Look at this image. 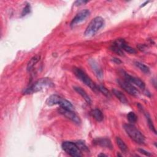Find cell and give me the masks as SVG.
I'll use <instances>...</instances> for the list:
<instances>
[{"label":"cell","mask_w":157,"mask_h":157,"mask_svg":"<svg viewBox=\"0 0 157 157\" xmlns=\"http://www.w3.org/2000/svg\"><path fill=\"white\" fill-rule=\"evenodd\" d=\"M53 86L52 81L49 78H41L35 82L31 86L28 87L24 91L25 94H31L40 91L47 88H50Z\"/></svg>","instance_id":"cell-1"},{"label":"cell","mask_w":157,"mask_h":157,"mask_svg":"<svg viewBox=\"0 0 157 157\" xmlns=\"http://www.w3.org/2000/svg\"><path fill=\"white\" fill-rule=\"evenodd\" d=\"M124 129L129 137L135 142L139 144H144L145 138L144 134L132 124H125Z\"/></svg>","instance_id":"cell-2"},{"label":"cell","mask_w":157,"mask_h":157,"mask_svg":"<svg viewBox=\"0 0 157 157\" xmlns=\"http://www.w3.org/2000/svg\"><path fill=\"white\" fill-rule=\"evenodd\" d=\"M104 20L101 17H96L87 26L84 34L86 37H91L95 35L104 25Z\"/></svg>","instance_id":"cell-3"},{"label":"cell","mask_w":157,"mask_h":157,"mask_svg":"<svg viewBox=\"0 0 157 157\" xmlns=\"http://www.w3.org/2000/svg\"><path fill=\"white\" fill-rule=\"evenodd\" d=\"M46 104L50 106L59 105L61 108L71 110H74V106L71 102L57 94H52L46 100Z\"/></svg>","instance_id":"cell-4"},{"label":"cell","mask_w":157,"mask_h":157,"mask_svg":"<svg viewBox=\"0 0 157 157\" xmlns=\"http://www.w3.org/2000/svg\"><path fill=\"white\" fill-rule=\"evenodd\" d=\"M73 71H74L75 75L80 80H81L85 85L89 86L92 90H93L94 91H98L97 86L94 84V83L90 78V77L83 71H82L80 68L74 67Z\"/></svg>","instance_id":"cell-5"},{"label":"cell","mask_w":157,"mask_h":157,"mask_svg":"<svg viewBox=\"0 0 157 157\" xmlns=\"http://www.w3.org/2000/svg\"><path fill=\"white\" fill-rule=\"evenodd\" d=\"M61 147L67 154L71 156L78 157L82 156L81 151L74 142L70 141L63 142L62 143Z\"/></svg>","instance_id":"cell-6"},{"label":"cell","mask_w":157,"mask_h":157,"mask_svg":"<svg viewBox=\"0 0 157 157\" xmlns=\"http://www.w3.org/2000/svg\"><path fill=\"white\" fill-rule=\"evenodd\" d=\"M117 82L120 86L128 94L134 96H137L139 94V90L129 82L124 80H118Z\"/></svg>","instance_id":"cell-7"},{"label":"cell","mask_w":157,"mask_h":157,"mask_svg":"<svg viewBox=\"0 0 157 157\" xmlns=\"http://www.w3.org/2000/svg\"><path fill=\"white\" fill-rule=\"evenodd\" d=\"M90 15V12L88 9H83L78 12L73 18L71 22V26L74 27L85 20Z\"/></svg>","instance_id":"cell-8"},{"label":"cell","mask_w":157,"mask_h":157,"mask_svg":"<svg viewBox=\"0 0 157 157\" xmlns=\"http://www.w3.org/2000/svg\"><path fill=\"white\" fill-rule=\"evenodd\" d=\"M59 112L76 124H78L81 123V120H80L79 117L77 116L73 112V110H68V109H66L61 107L59 109Z\"/></svg>","instance_id":"cell-9"},{"label":"cell","mask_w":157,"mask_h":157,"mask_svg":"<svg viewBox=\"0 0 157 157\" xmlns=\"http://www.w3.org/2000/svg\"><path fill=\"white\" fill-rule=\"evenodd\" d=\"M124 77L125 78V80L131 83H133L134 85H136V86H137L139 88L142 89V90H144L145 88V83L140 80L139 78L138 77H136L134 76L131 75L126 72H124L123 74Z\"/></svg>","instance_id":"cell-10"},{"label":"cell","mask_w":157,"mask_h":157,"mask_svg":"<svg viewBox=\"0 0 157 157\" xmlns=\"http://www.w3.org/2000/svg\"><path fill=\"white\" fill-rule=\"evenodd\" d=\"M93 144L101 146L102 147H105L109 149H113V145L109 139L107 137H98L93 140Z\"/></svg>","instance_id":"cell-11"},{"label":"cell","mask_w":157,"mask_h":157,"mask_svg":"<svg viewBox=\"0 0 157 157\" xmlns=\"http://www.w3.org/2000/svg\"><path fill=\"white\" fill-rule=\"evenodd\" d=\"M112 93L121 103L124 104H128V101L126 96L121 91H120V90H118L117 89H113Z\"/></svg>","instance_id":"cell-12"},{"label":"cell","mask_w":157,"mask_h":157,"mask_svg":"<svg viewBox=\"0 0 157 157\" xmlns=\"http://www.w3.org/2000/svg\"><path fill=\"white\" fill-rule=\"evenodd\" d=\"M74 89L75 90V91L78 94H79L85 99V101L88 104H91V99H90V96L87 94V93H86V91L84 90H83L82 88L78 87V86H75V87H74Z\"/></svg>","instance_id":"cell-13"},{"label":"cell","mask_w":157,"mask_h":157,"mask_svg":"<svg viewBox=\"0 0 157 157\" xmlns=\"http://www.w3.org/2000/svg\"><path fill=\"white\" fill-rule=\"evenodd\" d=\"M90 65L96 76L99 78H101L102 77V71L99 65L94 60H91L90 61Z\"/></svg>","instance_id":"cell-14"},{"label":"cell","mask_w":157,"mask_h":157,"mask_svg":"<svg viewBox=\"0 0 157 157\" xmlns=\"http://www.w3.org/2000/svg\"><path fill=\"white\" fill-rule=\"evenodd\" d=\"M91 115L98 121H102L104 119V115L102 112L98 109H94L91 110Z\"/></svg>","instance_id":"cell-15"},{"label":"cell","mask_w":157,"mask_h":157,"mask_svg":"<svg viewBox=\"0 0 157 157\" xmlns=\"http://www.w3.org/2000/svg\"><path fill=\"white\" fill-rule=\"evenodd\" d=\"M115 140H116V143H117L118 147H119L120 150L122 151V153H126L128 151V147L126 145V144L124 142V141L119 137H117Z\"/></svg>","instance_id":"cell-16"},{"label":"cell","mask_w":157,"mask_h":157,"mask_svg":"<svg viewBox=\"0 0 157 157\" xmlns=\"http://www.w3.org/2000/svg\"><path fill=\"white\" fill-rule=\"evenodd\" d=\"M39 60H40V56L38 55H36V56H33L32 58H31V59L29 61V62L28 63V64H27V70L28 71H30L31 70H32V69L33 68L34 65Z\"/></svg>","instance_id":"cell-17"},{"label":"cell","mask_w":157,"mask_h":157,"mask_svg":"<svg viewBox=\"0 0 157 157\" xmlns=\"http://www.w3.org/2000/svg\"><path fill=\"white\" fill-rule=\"evenodd\" d=\"M135 65L144 73L145 74H149L150 71V68L145 64H144V63H142L140 62L139 61H136L135 63Z\"/></svg>","instance_id":"cell-18"},{"label":"cell","mask_w":157,"mask_h":157,"mask_svg":"<svg viewBox=\"0 0 157 157\" xmlns=\"http://www.w3.org/2000/svg\"><path fill=\"white\" fill-rule=\"evenodd\" d=\"M110 48L112 51H113V52H115V53H117L118 55H120V56L124 55V53H123V50L120 48V46H118L115 42L112 45V46L110 47Z\"/></svg>","instance_id":"cell-19"},{"label":"cell","mask_w":157,"mask_h":157,"mask_svg":"<svg viewBox=\"0 0 157 157\" xmlns=\"http://www.w3.org/2000/svg\"><path fill=\"white\" fill-rule=\"evenodd\" d=\"M127 119L131 123H134L137 121V116L134 112H129L127 115Z\"/></svg>","instance_id":"cell-20"},{"label":"cell","mask_w":157,"mask_h":157,"mask_svg":"<svg viewBox=\"0 0 157 157\" xmlns=\"http://www.w3.org/2000/svg\"><path fill=\"white\" fill-rule=\"evenodd\" d=\"M145 117H146V118H147V123H148V126H149L150 129L153 132H154L156 134V131L155 128V126H154V124H153V121H152V120H151V118H150L149 114L147 113H145Z\"/></svg>","instance_id":"cell-21"},{"label":"cell","mask_w":157,"mask_h":157,"mask_svg":"<svg viewBox=\"0 0 157 157\" xmlns=\"http://www.w3.org/2000/svg\"><path fill=\"white\" fill-rule=\"evenodd\" d=\"M75 143L76 144V145H77V147H78V148L80 149V151H83L85 152L88 151V148L87 146L85 145V144L83 141L78 140Z\"/></svg>","instance_id":"cell-22"},{"label":"cell","mask_w":157,"mask_h":157,"mask_svg":"<svg viewBox=\"0 0 157 157\" xmlns=\"http://www.w3.org/2000/svg\"><path fill=\"white\" fill-rule=\"evenodd\" d=\"M97 89H98V91H99L100 92H101L106 97H110V92L104 86H102V85H98V86H97Z\"/></svg>","instance_id":"cell-23"},{"label":"cell","mask_w":157,"mask_h":157,"mask_svg":"<svg viewBox=\"0 0 157 157\" xmlns=\"http://www.w3.org/2000/svg\"><path fill=\"white\" fill-rule=\"evenodd\" d=\"M31 12V6H30V4H27L25 7L23 8V10H22V12H21V16L23 17V16H25L27 14H28L29 13H30Z\"/></svg>","instance_id":"cell-24"},{"label":"cell","mask_w":157,"mask_h":157,"mask_svg":"<svg viewBox=\"0 0 157 157\" xmlns=\"http://www.w3.org/2000/svg\"><path fill=\"white\" fill-rule=\"evenodd\" d=\"M138 150H139V152H140V153H142V154H143V155H144L145 156H151V153L150 152H148V151H146V150H145L144 149L139 148V149H138Z\"/></svg>","instance_id":"cell-25"},{"label":"cell","mask_w":157,"mask_h":157,"mask_svg":"<svg viewBox=\"0 0 157 157\" xmlns=\"http://www.w3.org/2000/svg\"><path fill=\"white\" fill-rule=\"evenodd\" d=\"M88 2V1H77L75 2L74 3V5L75 6H80L82 4H84L85 3H86Z\"/></svg>","instance_id":"cell-26"},{"label":"cell","mask_w":157,"mask_h":157,"mask_svg":"<svg viewBox=\"0 0 157 157\" xmlns=\"http://www.w3.org/2000/svg\"><path fill=\"white\" fill-rule=\"evenodd\" d=\"M112 60H113V61L114 63H115L116 64H120V63H121V61L119 59H118V58H112Z\"/></svg>","instance_id":"cell-27"},{"label":"cell","mask_w":157,"mask_h":157,"mask_svg":"<svg viewBox=\"0 0 157 157\" xmlns=\"http://www.w3.org/2000/svg\"><path fill=\"white\" fill-rule=\"evenodd\" d=\"M106 156V155H104V154H102V153H101V154H99V155H98V156Z\"/></svg>","instance_id":"cell-28"},{"label":"cell","mask_w":157,"mask_h":157,"mask_svg":"<svg viewBox=\"0 0 157 157\" xmlns=\"http://www.w3.org/2000/svg\"><path fill=\"white\" fill-rule=\"evenodd\" d=\"M148 1H146V2H145V3H144V4H142V6H141V7H143V6H145V4H147V3H148Z\"/></svg>","instance_id":"cell-29"}]
</instances>
